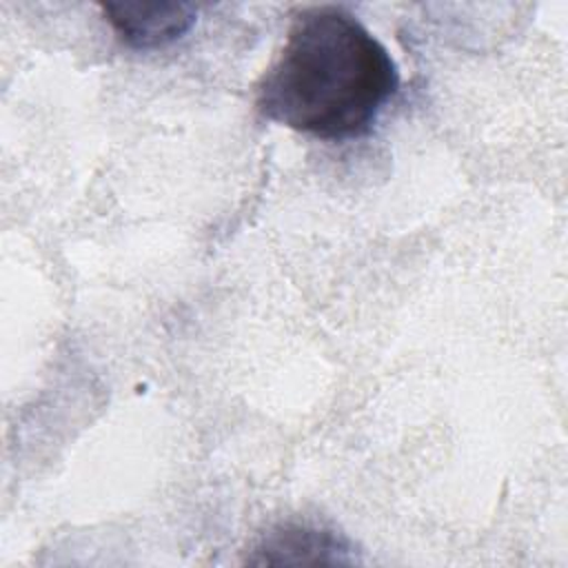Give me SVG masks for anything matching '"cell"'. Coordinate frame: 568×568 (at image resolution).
Here are the masks:
<instances>
[{
	"instance_id": "obj_1",
	"label": "cell",
	"mask_w": 568,
	"mask_h": 568,
	"mask_svg": "<svg viewBox=\"0 0 568 568\" xmlns=\"http://www.w3.org/2000/svg\"><path fill=\"white\" fill-rule=\"evenodd\" d=\"M397 87L388 49L348 9L313 4L293 16L255 87V109L293 131L344 142L375 126Z\"/></svg>"
},
{
	"instance_id": "obj_2",
	"label": "cell",
	"mask_w": 568,
	"mask_h": 568,
	"mask_svg": "<svg viewBox=\"0 0 568 568\" xmlns=\"http://www.w3.org/2000/svg\"><path fill=\"white\" fill-rule=\"evenodd\" d=\"M104 20L133 49H158L182 38L197 16L191 2H104Z\"/></svg>"
}]
</instances>
